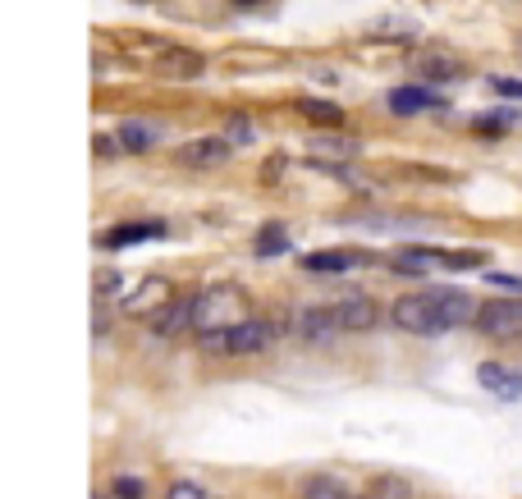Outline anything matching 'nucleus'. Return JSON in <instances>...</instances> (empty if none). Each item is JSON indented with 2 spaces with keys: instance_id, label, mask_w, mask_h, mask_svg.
I'll use <instances>...</instances> for the list:
<instances>
[{
  "instance_id": "nucleus-1",
  "label": "nucleus",
  "mask_w": 522,
  "mask_h": 499,
  "mask_svg": "<svg viewBox=\"0 0 522 499\" xmlns=\"http://www.w3.org/2000/svg\"><path fill=\"white\" fill-rule=\"evenodd\" d=\"M486 266V252H440V248H399L390 257V275H408V280H422L431 271H481Z\"/></svg>"
},
{
  "instance_id": "nucleus-2",
  "label": "nucleus",
  "mask_w": 522,
  "mask_h": 499,
  "mask_svg": "<svg viewBox=\"0 0 522 499\" xmlns=\"http://www.w3.org/2000/svg\"><path fill=\"white\" fill-rule=\"evenodd\" d=\"M390 316H394V326L408 330V335H445V330H454V321H449L445 303H440V293L426 289V293H403L399 303H390Z\"/></svg>"
},
{
  "instance_id": "nucleus-3",
  "label": "nucleus",
  "mask_w": 522,
  "mask_h": 499,
  "mask_svg": "<svg viewBox=\"0 0 522 499\" xmlns=\"http://www.w3.org/2000/svg\"><path fill=\"white\" fill-rule=\"evenodd\" d=\"M275 339V330L257 316H243L234 326L220 330H202V353H225V358H252V353H266Z\"/></svg>"
},
{
  "instance_id": "nucleus-4",
  "label": "nucleus",
  "mask_w": 522,
  "mask_h": 499,
  "mask_svg": "<svg viewBox=\"0 0 522 499\" xmlns=\"http://www.w3.org/2000/svg\"><path fill=\"white\" fill-rule=\"evenodd\" d=\"M339 330H344V321H339L335 303H307V307H294V312H289V335H298L303 344L330 348Z\"/></svg>"
},
{
  "instance_id": "nucleus-5",
  "label": "nucleus",
  "mask_w": 522,
  "mask_h": 499,
  "mask_svg": "<svg viewBox=\"0 0 522 499\" xmlns=\"http://www.w3.org/2000/svg\"><path fill=\"white\" fill-rule=\"evenodd\" d=\"M477 330L490 339H518L522 335V298H486L477 307Z\"/></svg>"
},
{
  "instance_id": "nucleus-6",
  "label": "nucleus",
  "mask_w": 522,
  "mask_h": 499,
  "mask_svg": "<svg viewBox=\"0 0 522 499\" xmlns=\"http://www.w3.org/2000/svg\"><path fill=\"white\" fill-rule=\"evenodd\" d=\"M229 161V138H193L179 147V165L188 170H216Z\"/></svg>"
},
{
  "instance_id": "nucleus-7",
  "label": "nucleus",
  "mask_w": 522,
  "mask_h": 499,
  "mask_svg": "<svg viewBox=\"0 0 522 499\" xmlns=\"http://www.w3.org/2000/svg\"><path fill=\"white\" fill-rule=\"evenodd\" d=\"M477 385L486 394H495V399H504V403L522 399V376L513 367H504V362H481V367H477Z\"/></svg>"
},
{
  "instance_id": "nucleus-8",
  "label": "nucleus",
  "mask_w": 522,
  "mask_h": 499,
  "mask_svg": "<svg viewBox=\"0 0 522 499\" xmlns=\"http://www.w3.org/2000/svg\"><path fill=\"white\" fill-rule=\"evenodd\" d=\"M229 307H243V293L234 289V284L211 289V293H197V330H216V316L225 321Z\"/></svg>"
},
{
  "instance_id": "nucleus-9",
  "label": "nucleus",
  "mask_w": 522,
  "mask_h": 499,
  "mask_svg": "<svg viewBox=\"0 0 522 499\" xmlns=\"http://www.w3.org/2000/svg\"><path fill=\"white\" fill-rule=\"evenodd\" d=\"M184 326H197V298H170V303L152 316V330L161 339L184 335Z\"/></svg>"
},
{
  "instance_id": "nucleus-10",
  "label": "nucleus",
  "mask_w": 522,
  "mask_h": 499,
  "mask_svg": "<svg viewBox=\"0 0 522 499\" xmlns=\"http://www.w3.org/2000/svg\"><path fill=\"white\" fill-rule=\"evenodd\" d=\"M147 239H165V225L161 220H133V225H115L97 239V248H133V243H147Z\"/></svg>"
},
{
  "instance_id": "nucleus-11",
  "label": "nucleus",
  "mask_w": 522,
  "mask_h": 499,
  "mask_svg": "<svg viewBox=\"0 0 522 499\" xmlns=\"http://www.w3.org/2000/svg\"><path fill=\"white\" fill-rule=\"evenodd\" d=\"M307 152L316 156V161H358L362 156V142L358 138H339V133H316L312 142H307Z\"/></svg>"
},
{
  "instance_id": "nucleus-12",
  "label": "nucleus",
  "mask_w": 522,
  "mask_h": 499,
  "mask_svg": "<svg viewBox=\"0 0 522 499\" xmlns=\"http://www.w3.org/2000/svg\"><path fill=\"white\" fill-rule=\"evenodd\" d=\"M174 298V289H170V280H147L138 293H129L124 298V312H133V316H156L165 303Z\"/></svg>"
},
{
  "instance_id": "nucleus-13",
  "label": "nucleus",
  "mask_w": 522,
  "mask_h": 499,
  "mask_svg": "<svg viewBox=\"0 0 522 499\" xmlns=\"http://www.w3.org/2000/svg\"><path fill=\"white\" fill-rule=\"evenodd\" d=\"M335 312H339V321H344V330H371L376 326V303H371L367 293H344L335 303Z\"/></svg>"
},
{
  "instance_id": "nucleus-14",
  "label": "nucleus",
  "mask_w": 522,
  "mask_h": 499,
  "mask_svg": "<svg viewBox=\"0 0 522 499\" xmlns=\"http://www.w3.org/2000/svg\"><path fill=\"white\" fill-rule=\"evenodd\" d=\"M344 225L367 229V234H376V229L408 234V229H431V220H422V216H376V211H362V216H344Z\"/></svg>"
},
{
  "instance_id": "nucleus-15",
  "label": "nucleus",
  "mask_w": 522,
  "mask_h": 499,
  "mask_svg": "<svg viewBox=\"0 0 522 499\" xmlns=\"http://www.w3.org/2000/svg\"><path fill=\"white\" fill-rule=\"evenodd\" d=\"M431 106H440V97H435L431 87H422V83H403V87H394V92H390V110H394V115H417V110H431Z\"/></svg>"
},
{
  "instance_id": "nucleus-16",
  "label": "nucleus",
  "mask_w": 522,
  "mask_h": 499,
  "mask_svg": "<svg viewBox=\"0 0 522 499\" xmlns=\"http://www.w3.org/2000/svg\"><path fill=\"white\" fill-rule=\"evenodd\" d=\"M353 266H358V257H353V252H344V248L307 252V257H303V271L307 275H344V271H353Z\"/></svg>"
},
{
  "instance_id": "nucleus-17",
  "label": "nucleus",
  "mask_w": 522,
  "mask_h": 499,
  "mask_svg": "<svg viewBox=\"0 0 522 499\" xmlns=\"http://www.w3.org/2000/svg\"><path fill=\"white\" fill-rule=\"evenodd\" d=\"M120 142H124V152L142 156V152H152L156 142H161V129L147 124V120H124L120 124Z\"/></svg>"
},
{
  "instance_id": "nucleus-18",
  "label": "nucleus",
  "mask_w": 522,
  "mask_h": 499,
  "mask_svg": "<svg viewBox=\"0 0 522 499\" xmlns=\"http://www.w3.org/2000/svg\"><path fill=\"white\" fill-rule=\"evenodd\" d=\"M417 69H422V78H431V83H454L458 74H463V65H458L454 55H417Z\"/></svg>"
},
{
  "instance_id": "nucleus-19",
  "label": "nucleus",
  "mask_w": 522,
  "mask_h": 499,
  "mask_svg": "<svg viewBox=\"0 0 522 499\" xmlns=\"http://www.w3.org/2000/svg\"><path fill=\"white\" fill-rule=\"evenodd\" d=\"M202 65H207V60L197 51H165L161 55V74H170V78H197Z\"/></svg>"
},
{
  "instance_id": "nucleus-20",
  "label": "nucleus",
  "mask_w": 522,
  "mask_h": 499,
  "mask_svg": "<svg viewBox=\"0 0 522 499\" xmlns=\"http://www.w3.org/2000/svg\"><path fill=\"white\" fill-rule=\"evenodd\" d=\"M289 248H294V239L284 234V225H266L257 234V243H252V252H257V257H280V252H289Z\"/></svg>"
},
{
  "instance_id": "nucleus-21",
  "label": "nucleus",
  "mask_w": 522,
  "mask_h": 499,
  "mask_svg": "<svg viewBox=\"0 0 522 499\" xmlns=\"http://www.w3.org/2000/svg\"><path fill=\"white\" fill-rule=\"evenodd\" d=\"M303 499H353V490H348L339 477H307Z\"/></svg>"
},
{
  "instance_id": "nucleus-22",
  "label": "nucleus",
  "mask_w": 522,
  "mask_h": 499,
  "mask_svg": "<svg viewBox=\"0 0 522 499\" xmlns=\"http://www.w3.org/2000/svg\"><path fill=\"white\" fill-rule=\"evenodd\" d=\"M298 110H303L307 120H316V124H344V106H335V101H316V97H303L298 101Z\"/></svg>"
},
{
  "instance_id": "nucleus-23",
  "label": "nucleus",
  "mask_w": 522,
  "mask_h": 499,
  "mask_svg": "<svg viewBox=\"0 0 522 499\" xmlns=\"http://www.w3.org/2000/svg\"><path fill=\"white\" fill-rule=\"evenodd\" d=\"M367 499H417V495H413V486H408L403 477H376L367 486Z\"/></svg>"
},
{
  "instance_id": "nucleus-24",
  "label": "nucleus",
  "mask_w": 522,
  "mask_h": 499,
  "mask_svg": "<svg viewBox=\"0 0 522 499\" xmlns=\"http://www.w3.org/2000/svg\"><path fill=\"white\" fill-rule=\"evenodd\" d=\"M518 124H522L518 110H495V115H477V120H472V129H481V133H509V129H518Z\"/></svg>"
},
{
  "instance_id": "nucleus-25",
  "label": "nucleus",
  "mask_w": 522,
  "mask_h": 499,
  "mask_svg": "<svg viewBox=\"0 0 522 499\" xmlns=\"http://www.w3.org/2000/svg\"><path fill=\"white\" fill-rule=\"evenodd\" d=\"M110 490H115V499H142V490H147V486H142L138 477H120Z\"/></svg>"
},
{
  "instance_id": "nucleus-26",
  "label": "nucleus",
  "mask_w": 522,
  "mask_h": 499,
  "mask_svg": "<svg viewBox=\"0 0 522 499\" xmlns=\"http://www.w3.org/2000/svg\"><path fill=\"white\" fill-rule=\"evenodd\" d=\"M165 499H211V495L197 486V481H179V486H170V495Z\"/></svg>"
},
{
  "instance_id": "nucleus-27",
  "label": "nucleus",
  "mask_w": 522,
  "mask_h": 499,
  "mask_svg": "<svg viewBox=\"0 0 522 499\" xmlns=\"http://www.w3.org/2000/svg\"><path fill=\"white\" fill-rule=\"evenodd\" d=\"M490 87H495L500 97H518L522 101V78H490Z\"/></svg>"
},
{
  "instance_id": "nucleus-28",
  "label": "nucleus",
  "mask_w": 522,
  "mask_h": 499,
  "mask_svg": "<svg viewBox=\"0 0 522 499\" xmlns=\"http://www.w3.org/2000/svg\"><path fill=\"white\" fill-rule=\"evenodd\" d=\"M92 152H97V156H120L124 142H120V138H106V133H101V138L92 142Z\"/></svg>"
},
{
  "instance_id": "nucleus-29",
  "label": "nucleus",
  "mask_w": 522,
  "mask_h": 499,
  "mask_svg": "<svg viewBox=\"0 0 522 499\" xmlns=\"http://www.w3.org/2000/svg\"><path fill=\"white\" fill-rule=\"evenodd\" d=\"M106 293H120V275H97V303H106Z\"/></svg>"
},
{
  "instance_id": "nucleus-30",
  "label": "nucleus",
  "mask_w": 522,
  "mask_h": 499,
  "mask_svg": "<svg viewBox=\"0 0 522 499\" xmlns=\"http://www.w3.org/2000/svg\"><path fill=\"white\" fill-rule=\"evenodd\" d=\"M486 280H490V284H500V289H509V293H522V280H518V275H504V271H486Z\"/></svg>"
},
{
  "instance_id": "nucleus-31",
  "label": "nucleus",
  "mask_w": 522,
  "mask_h": 499,
  "mask_svg": "<svg viewBox=\"0 0 522 499\" xmlns=\"http://www.w3.org/2000/svg\"><path fill=\"white\" fill-rule=\"evenodd\" d=\"M248 138H252L248 120H239V115H234V120H229V142H248Z\"/></svg>"
}]
</instances>
